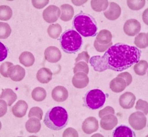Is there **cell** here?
<instances>
[{
  "label": "cell",
  "mask_w": 148,
  "mask_h": 137,
  "mask_svg": "<svg viewBox=\"0 0 148 137\" xmlns=\"http://www.w3.org/2000/svg\"><path fill=\"white\" fill-rule=\"evenodd\" d=\"M141 55L136 47L118 43L110 47L101 58L105 70L121 72L138 63Z\"/></svg>",
  "instance_id": "6da1fadb"
},
{
  "label": "cell",
  "mask_w": 148,
  "mask_h": 137,
  "mask_svg": "<svg viewBox=\"0 0 148 137\" xmlns=\"http://www.w3.org/2000/svg\"><path fill=\"white\" fill-rule=\"evenodd\" d=\"M69 117L64 108L56 107L49 110L44 118L45 125L52 130H60L67 125Z\"/></svg>",
  "instance_id": "7a4b0ae2"
},
{
  "label": "cell",
  "mask_w": 148,
  "mask_h": 137,
  "mask_svg": "<svg viewBox=\"0 0 148 137\" xmlns=\"http://www.w3.org/2000/svg\"><path fill=\"white\" fill-rule=\"evenodd\" d=\"M74 28L84 37H94L96 35L98 28L94 17L81 12L74 17L73 21Z\"/></svg>",
  "instance_id": "3957f363"
},
{
  "label": "cell",
  "mask_w": 148,
  "mask_h": 137,
  "mask_svg": "<svg viewBox=\"0 0 148 137\" xmlns=\"http://www.w3.org/2000/svg\"><path fill=\"white\" fill-rule=\"evenodd\" d=\"M59 41L61 48L67 53H75L83 45L81 35L73 29H69L62 33Z\"/></svg>",
  "instance_id": "277c9868"
},
{
  "label": "cell",
  "mask_w": 148,
  "mask_h": 137,
  "mask_svg": "<svg viewBox=\"0 0 148 137\" xmlns=\"http://www.w3.org/2000/svg\"><path fill=\"white\" fill-rule=\"evenodd\" d=\"M105 94L99 89L88 91L84 97V103L88 108L94 110L100 109L106 102Z\"/></svg>",
  "instance_id": "5b68a950"
},
{
  "label": "cell",
  "mask_w": 148,
  "mask_h": 137,
  "mask_svg": "<svg viewBox=\"0 0 148 137\" xmlns=\"http://www.w3.org/2000/svg\"><path fill=\"white\" fill-rule=\"evenodd\" d=\"M128 122L131 127L135 130H141L146 126L147 119L145 114L140 112L131 114Z\"/></svg>",
  "instance_id": "8992f818"
},
{
  "label": "cell",
  "mask_w": 148,
  "mask_h": 137,
  "mask_svg": "<svg viewBox=\"0 0 148 137\" xmlns=\"http://www.w3.org/2000/svg\"><path fill=\"white\" fill-rule=\"evenodd\" d=\"M60 14V10L58 7L56 5H51L44 10L42 16L46 22L49 23H52L58 20Z\"/></svg>",
  "instance_id": "52a82bcc"
},
{
  "label": "cell",
  "mask_w": 148,
  "mask_h": 137,
  "mask_svg": "<svg viewBox=\"0 0 148 137\" xmlns=\"http://www.w3.org/2000/svg\"><path fill=\"white\" fill-rule=\"evenodd\" d=\"M141 29V24L138 20L131 19L127 20L123 26V31L127 35L134 36L139 33Z\"/></svg>",
  "instance_id": "ba28073f"
},
{
  "label": "cell",
  "mask_w": 148,
  "mask_h": 137,
  "mask_svg": "<svg viewBox=\"0 0 148 137\" xmlns=\"http://www.w3.org/2000/svg\"><path fill=\"white\" fill-rule=\"evenodd\" d=\"M118 123V119L114 114H109L103 116L100 121L101 128L105 130H112Z\"/></svg>",
  "instance_id": "9c48e42d"
},
{
  "label": "cell",
  "mask_w": 148,
  "mask_h": 137,
  "mask_svg": "<svg viewBox=\"0 0 148 137\" xmlns=\"http://www.w3.org/2000/svg\"><path fill=\"white\" fill-rule=\"evenodd\" d=\"M62 54L59 49L56 47L51 46L45 51V57L47 61L51 63H56L60 61Z\"/></svg>",
  "instance_id": "30bf717a"
},
{
  "label": "cell",
  "mask_w": 148,
  "mask_h": 137,
  "mask_svg": "<svg viewBox=\"0 0 148 137\" xmlns=\"http://www.w3.org/2000/svg\"><path fill=\"white\" fill-rule=\"evenodd\" d=\"M108 9L104 12L106 18L110 20H116L121 14V10L120 5L116 3L111 2Z\"/></svg>",
  "instance_id": "8fae6325"
},
{
  "label": "cell",
  "mask_w": 148,
  "mask_h": 137,
  "mask_svg": "<svg viewBox=\"0 0 148 137\" xmlns=\"http://www.w3.org/2000/svg\"><path fill=\"white\" fill-rule=\"evenodd\" d=\"M98 128V121L95 117L92 116L88 117L83 122L82 129L86 134H92L96 132Z\"/></svg>",
  "instance_id": "7c38bea8"
},
{
  "label": "cell",
  "mask_w": 148,
  "mask_h": 137,
  "mask_svg": "<svg viewBox=\"0 0 148 137\" xmlns=\"http://www.w3.org/2000/svg\"><path fill=\"white\" fill-rule=\"evenodd\" d=\"M8 75L14 82H20L25 77V71L20 66H12L8 70Z\"/></svg>",
  "instance_id": "4fadbf2b"
},
{
  "label": "cell",
  "mask_w": 148,
  "mask_h": 137,
  "mask_svg": "<svg viewBox=\"0 0 148 137\" xmlns=\"http://www.w3.org/2000/svg\"><path fill=\"white\" fill-rule=\"evenodd\" d=\"M136 100V97L132 93L126 92L120 97L119 103L121 108L124 109L132 108Z\"/></svg>",
  "instance_id": "5bb4252c"
},
{
  "label": "cell",
  "mask_w": 148,
  "mask_h": 137,
  "mask_svg": "<svg viewBox=\"0 0 148 137\" xmlns=\"http://www.w3.org/2000/svg\"><path fill=\"white\" fill-rule=\"evenodd\" d=\"M72 84L77 88H84L89 84V78L86 73L77 72L73 77Z\"/></svg>",
  "instance_id": "9a60e30c"
},
{
  "label": "cell",
  "mask_w": 148,
  "mask_h": 137,
  "mask_svg": "<svg viewBox=\"0 0 148 137\" xmlns=\"http://www.w3.org/2000/svg\"><path fill=\"white\" fill-rule=\"evenodd\" d=\"M51 95L53 99L56 102H64L68 97V92L64 86H58L52 90Z\"/></svg>",
  "instance_id": "2e32d148"
},
{
  "label": "cell",
  "mask_w": 148,
  "mask_h": 137,
  "mask_svg": "<svg viewBox=\"0 0 148 137\" xmlns=\"http://www.w3.org/2000/svg\"><path fill=\"white\" fill-rule=\"evenodd\" d=\"M28 105L27 103L23 100H19L12 108V112L16 117L21 118L25 115Z\"/></svg>",
  "instance_id": "e0dca14e"
},
{
  "label": "cell",
  "mask_w": 148,
  "mask_h": 137,
  "mask_svg": "<svg viewBox=\"0 0 148 137\" xmlns=\"http://www.w3.org/2000/svg\"><path fill=\"white\" fill-rule=\"evenodd\" d=\"M126 82L121 77H117L111 80L110 87L112 91L115 93H120L126 88Z\"/></svg>",
  "instance_id": "ac0fdd59"
},
{
  "label": "cell",
  "mask_w": 148,
  "mask_h": 137,
  "mask_svg": "<svg viewBox=\"0 0 148 137\" xmlns=\"http://www.w3.org/2000/svg\"><path fill=\"white\" fill-rule=\"evenodd\" d=\"M114 137H135V134L133 131L127 126L121 125L117 127L113 132Z\"/></svg>",
  "instance_id": "d6986e66"
},
{
  "label": "cell",
  "mask_w": 148,
  "mask_h": 137,
  "mask_svg": "<svg viewBox=\"0 0 148 137\" xmlns=\"http://www.w3.org/2000/svg\"><path fill=\"white\" fill-rule=\"evenodd\" d=\"M37 79L42 84H47L52 79V73L51 70L46 68H42L37 73Z\"/></svg>",
  "instance_id": "ffe728a7"
},
{
  "label": "cell",
  "mask_w": 148,
  "mask_h": 137,
  "mask_svg": "<svg viewBox=\"0 0 148 137\" xmlns=\"http://www.w3.org/2000/svg\"><path fill=\"white\" fill-rule=\"evenodd\" d=\"M25 128L29 133H37L40 130L41 128L40 119L35 117H31L26 123Z\"/></svg>",
  "instance_id": "44dd1931"
},
{
  "label": "cell",
  "mask_w": 148,
  "mask_h": 137,
  "mask_svg": "<svg viewBox=\"0 0 148 137\" xmlns=\"http://www.w3.org/2000/svg\"><path fill=\"white\" fill-rule=\"evenodd\" d=\"M61 15L60 19L64 21H68L72 19L74 16L73 7L69 4H64L60 7Z\"/></svg>",
  "instance_id": "7402d4cb"
},
{
  "label": "cell",
  "mask_w": 148,
  "mask_h": 137,
  "mask_svg": "<svg viewBox=\"0 0 148 137\" xmlns=\"http://www.w3.org/2000/svg\"><path fill=\"white\" fill-rule=\"evenodd\" d=\"M112 35L111 32L108 30H102L98 34L96 40L98 44L107 45L112 42Z\"/></svg>",
  "instance_id": "603a6c76"
},
{
  "label": "cell",
  "mask_w": 148,
  "mask_h": 137,
  "mask_svg": "<svg viewBox=\"0 0 148 137\" xmlns=\"http://www.w3.org/2000/svg\"><path fill=\"white\" fill-rule=\"evenodd\" d=\"M1 99L5 101L7 105L10 106L16 100L17 95L11 89H5L1 95Z\"/></svg>",
  "instance_id": "cb8c5ba5"
},
{
  "label": "cell",
  "mask_w": 148,
  "mask_h": 137,
  "mask_svg": "<svg viewBox=\"0 0 148 137\" xmlns=\"http://www.w3.org/2000/svg\"><path fill=\"white\" fill-rule=\"evenodd\" d=\"M19 60L20 63L27 67L32 66L35 61L33 54L29 51L22 52L19 57Z\"/></svg>",
  "instance_id": "d4e9b609"
},
{
  "label": "cell",
  "mask_w": 148,
  "mask_h": 137,
  "mask_svg": "<svg viewBox=\"0 0 148 137\" xmlns=\"http://www.w3.org/2000/svg\"><path fill=\"white\" fill-rule=\"evenodd\" d=\"M134 44L140 49L146 48L148 45V34L145 33L139 34L135 38Z\"/></svg>",
  "instance_id": "484cf974"
},
{
  "label": "cell",
  "mask_w": 148,
  "mask_h": 137,
  "mask_svg": "<svg viewBox=\"0 0 148 137\" xmlns=\"http://www.w3.org/2000/svg\"><path fill=\"white\" fill-rule=\"evenodd\" d=\"M32 96L33 99L36 101L41 102L46 99L47 92L42 87H36L32 91Z\"/></svg>",
  "instance_id": "4316f807"
},
{
  "label": "cell",
  "mask_w": 148,
  "mask_h": 137,
  "mask_svg": "<svg viewBox=\"0 0 148 137\" xmlns=\"http://www.w3.org/2000/svg\"><path fill=\"white\" fill-rule=\"evenodd\" d=\"M47 33L51 38L56 39L62 33V27L58 23L51 24L48 27Z\"/></svg>",
  "instance_id": "83f0119b"
},
{
  "label": "cell",
  "mask_w": 148,
  "mask_h": 137,
  "mask_svg": "<svg viewBox=\"0 0 148 137\" xmlns=\"http://www.w3.org/2000/svg\"><path fill=\"white\" fill-rule=\"evenodd\" d=\"M90 63L96 71L101 72L105 70L100 56H95L91 57Z\"/></svg>",
  "instance_id": "f1b7e54d"
},
{
  "label": "cell",
  "mask_w": 148,
  "mask_h": 137,
  "mask_svg": "<svg viewBox=\"0 0 148 137\" xmlns=\"http://www.w3.org/2000/svg\"><path fill=\"white\" fill-rule=\"evenodd\" d=\"M148 68V62L146 61H140L134 66V71L137 75H144L146 73Z\"/></svg>",
  "instance_id": "f546056e"
},
{
  "label": "cell",
  "mask_w": 148,
  "mask_h": 137,
  "mask_svg": "<svg viewBox=\"0 0 148 137\" xmlns=\"http://www.w3.org/2000/svg\"><path fill=\"white\" fill-rule=\"evenodd\" d=\"M109 2L108 1H91V8L96 12H100L105 10L108 8Z\"/></svg>",
  "instance_id": "4dcf8cb0"
},
{
  "label": "cell",
  "mask_w": 148,
  "mask_h": 137,
  "mask_svg": "<svg viewBox=\"0 0 148 137\" xmlns=\"http://www.w3.org/2000/svg\"><path fill=\"white\" fill-rule=\"evenodd\" d=\"M12 15V8L8 5H1L0 7V19L7 21L10 19Z\"/></svg>",
  "instance_id": "1f68e13d"
},
{
  "label": "cell",
  "mask_w": 148,
  "mask_h": 137,
  "mask_svg": "<svg viewBox=\"0 0 148 137\" xmlns=\"http://www.w3.org/2000/svg\"><path fill=\"white\" fill-rule=\"evenodd\" d=\"M0 29V38L1 39H5L10 36L12 29L8 24L5 22H1Z\"/></svg>",
  "instance_id": "d6a6232c"
},
{
  "label": "cell",
  "mask_w": 148,
  "mask_h": 137,
  "mask_svg": "<svg viewBox=\"0 0 148 137\" xmlns=\"http://www.w3.org/2000/svg\"><path fill=\"white\" fill-rule=\"evenodd\" d=\"M146 1L145 0L143 1H127L128 7L132 10H138L143 8L144 7Z\"/></svg>",
  "instance_id": "836d02e7"
},
{
  "label": "cell",
  "mask_w": 148,
  "mask_h": 137,
  "mask_svg": "<svg viewBox=\"0 0 148 137\" xmlns=\"http://www.w3.org/2000/svg\"><path fill=\"white\" fill-rule=\"evenodd\" d=\"M74 73L77 72H84L88 75L89 73V67L88 64L84 61H80L75 64V67L74 68Z\"/></svg>",
  "instance_id": "e575fe53"
},
{
  "label": "cell",
  "mask_w": 148,
  "mask_h": 137,
  "mask_svg": "<svg viewBox=\"0 0 148 137\" xmlns=\"http://www.w3.org/2000/svg\"><path fill=\"white\" fill-rule=\"evenodd\" d=\"M43 112L40 108L38 107H33L30 109L28 114L29 118L32 117H36L40 119V121L42 119Z\"/></svg>",
  "instance_id": "d590c367"
},
{
  "label": "cell",
  "mask_w": 148,
  "mask_h": 137,
  "mask_svg": "<svg viewBox=\"0 0 148 137\" xmlns=\"http://www.w3.org/2000/svg\"><path fill=\"white\" fill-rule=\"evenodd\" d=\"M148 102L143 100L142 99H139L137 101L136 105L135 106V109L137 110H141L146 115L148 114Z\"/></svg>",
  "instance_id": "8d00e7d4"
},
{
  "label": "cell",
  "mask_w": 148,
  "mask_h": 137,
  "mask_svg": "<svg viewBox=\"0 0 148 137\" xmlns=\"http://www.w3.org/2000/svg\"><path fill=\"white\" fill-rule=\"evenodd\" d=\"M13 66V64L10 62H5L1 65V74L3 77H8V70L10 67Z\"/></svg>",
  "instance_id": "74e56055"
},
{
  "label": "cell",
  "mask_w": 148,
  "mask_h": 137,
  "mask_svg": "<svg viewBox=\"0 0 148 137\" xmlns=\"http://www.w3.org/2000/svg\"><path fill=\"white\" fill-rule=\"evenodd\" d=\"M89 58L90 56L87 51H83L81 53L79 54L77 58L75 59V64L80 61H84L88 64L89 62Z\"/></svg>",
  "instance_id": "f35d334b"
},
{
  "label": "cell",
  "mask_w": 148,
  "mask_h": 137,
  "mask_svg": "<svg viewBox=\"0 0 148 137\" xmlns=\"http://www.w3.org/2000/svg\"><path fill=\"white\" fill-rule=\"evenodd\" d=\"M112 45H113V43H112V42H111L109 44L107 45H102L98 44L97 42L95 40L94 42V47L97 51L99 52H104L105 51H106L107 49H109Z\"/></svg>",
  "instance_id": "ab89813d"
},
{
  "label": "cell",
  "mask_w": 148,
  "mask_h": 137,
  "mask_svg": "<svg viewBox=\"0 0 148 137\" xmlns=\"http://www.w3.org/2000/svg\"><path fill=\"white\" fill-rule=\"evenodd\" d=\"M118 77H121V78H123L125 81L127 86L130 85L132 81V75L128 73V72H125L119 74Z\"/></svg>",
  "instance_id": "60d3db41"
},
{
  "label": "cell",
  "mask_w": 148,
  "mask_h": 137,
  "mask_svg": "<svg viewBox=\"0 0 148 137\" xmlns=\"http://www.w3.org/2000/svg\"><path fill=\"white\" fill-rule=\"evenodd\" d=\"M114 114V109H113L112 107L107 106L106 108H105L104 109L100 110L99 112V116L100 118H102L103 116L107 115V114Z\"/></svg>",
  "instance_id": "b9f144b4"
},
{
  "label": "cell",
  "mask_w": 148,
  "mask_h": 137,
  "mask_svg": "<svg viewBox=\"0 0 148 137\" xmlns=\"http://www.w3.org/2000/svg\"><path fill=\"white\" fill-rule=\"evenodd\" d=\"M63 137H79L77 131L72 128H68L64 131Z\"/></svg>",
  "instance_id": "7bdbcfd3"
},
{
  "label": "cell",
  "mask_w": 148,
  "mask_h": 137,
  "mask_svg": "<svg viewBox=\"0 0 148 137\" xmlns=\"http://www.w3.org/2000/svg\"><path fill=\"white\" fill-rule=\"evenodd\" d=\"M32 4L36 8L41 9L45 7L49 3V1H32Z\"/></svg>",
  "instance_id": "ee69618b"
},
{
  "label": "cell",
  "mask_w": 148,
  "mask_h": 137,
  "mask_svg": "<svg viewBox=\"0 0 148 137\" xmlns=\"http://www.w3.org/2000/svg\"><path fill=\"white\" fill-rule=\"evenodd\" d=\"M0 50H1V59L0 61L2 62L8 56V49L2 42H0Z\"/></svg>",
  "instance_id": "f6af8a7d"
}]
</instances>
